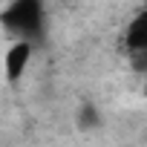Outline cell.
Returning <instances> with one entry per match:
<instances>
[{
  "label": "cell",
  "instance_id": "6da1fadb",
  "mask_svg": "<svg viewBox=\"0 0 147 147\" xmlns=\"http://www.w3.org/2000/svg\"><path fill=\"white\" fill-rule=\"evenodd\" d=\"M3 26L26 40H35L43 32V3L40 0H12V6L3 12Z\"/></svg>",
  "mask_w": 147,
  "mask_h": 147
},
{
  "label": "cell",
  "instance_id": "7a4b0ae2",
  "mask_svg": "<svg viewBox=\"0 0 147 147\" xmlns=\"http://www.w3.org/2000/svg\"><path fill=\"white\" fill-rule=\"evenodd\" d=\"M32 52H35V46H32V40H26V38H18V40L6 49V55H3V72H6V81H9V84H18V81L26 75V69H29V63H32Z\"/></svg>",
  "mask_w": 147,
  "mask_h": 147
},
{
  "label": "cell",
  "instance_id": "3957f363",
  "mask_svg": "<svg viewBox=\"0 0 147 147\" xmlns=\"http://www.w3.org/2000/svg\"><path fill=\"white\" fill-rule=\"evenodd\" d=\"M78 121H81V127H84V130H90V127H98V110H95L92 104L81 107V113H78Z\"/></svg>",
  "mask_w": 147,
  "mask_h": 147
},
{
  "label": "cell",
  "instance_id": "277c9868",
  "mask_svg": "<svg viewBox=\"0 0 147 147\" xmlns=\"http://www.w3.org/2000/svg\"><path fill=\"white\" fill-rule=\"evenodd\" d=\"M141 95L147 98V75H144V81H141Z\"/></svg>",
  "mask_w": 147,
  "mask_h": 147
}]
</instances>
